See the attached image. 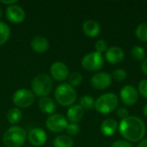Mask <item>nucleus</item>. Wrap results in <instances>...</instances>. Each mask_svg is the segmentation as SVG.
I'll return each instance as SVG.
<instances>
[{
  "label": "nucleus",
  "mask_w": 147,
  "mask_h": 147,
  "mask_svg": "<svg viewBox=\"0 0 147 147\" xmlns=\"http://www.w3.org/2000/svg\"><path fill=\"white\" fill-rule=\"evenodd\" d=\"M120 134L128 142H139L146 135V127L145 122L138 116L127 115L119 123Z\"/></svg>",
  "instance_id": "obj_1"
},
{
  "label": "nucleus",
  "mask_w": 147,
  "mask_h": 147,
  "mask_svg": "<svg viewBox=\"0 0 147 147\" xmlns=\"http://www.w3.org/2000/svg\"><path fill=\"white\" fill-rule=\"evenodd\" d=\"M56 102L64 107H71L77 100V92L74 88L68 83L59 84L54 92Z\"/></svg>",
  "instance_id": "obj_2"
},
{
  "label": "nucleus",
  "mask_w": 147,
  "mask_h": 147,
  "mask_svg": "<svg viewBox=\"0 0 147 147\" xmlns=\"http://www.w3.org/2000/svg\"><path fill=\"white\" fill-rule=\"evenodd\" d=\"M53 87V81L52 78L46 73H40L36 75L31 84L32 92L34 96L44 97L47 96Z\"/></svg>",
  "instance_id": "obj_3"
},
{
  "label": "nucleus",
  "mask_w": 147,
  "mask_h": 147,
  "mask_svg": "<svg viewBox=\"0 0 147 147\" xmlns=\"http://www.w3.org/2000/svg\"><path fill=\"white\" fill-rule=\"evenodd\" d=\"M27 140V133L20 126L10 127L3 136V142L7 147H22Z\"/></svg>",
  "instance_id": "obj_4"
},
{
  "label": "nucleus",
  "mask_w": 147,
  "mask_h": 147,
  "mask_svg": "<svg viewBox=\"0 0 147 147\" xmlns=\"http://www.w3.org/2000/svg\"><path fill=\"white\" fill-rule=\"evenodd\" d=\"M119 98L114 93H106L100 96L95 101V109L102 115L112 113L118 107Z\"/></svg>",
  "instance_id": "obj_5"
},
{
  "label": "nucleus",
  "mask_w": 147,
  "mask_h": 147,
  "mask_svg": "<svg viewBox=\"0 0 147 147\" xmlns=\"http://www.w3.org/2000/svg\"><path fill=\"white\" fill-rule=\"evenodd\" d=\"M82 66L89 71H97L102 68L104 65V59L102 55L97 52H91L87 53L82 59Z\"/></svg>",
  "instance_id": "obj_6"
},
{
  "label": "nucleus",
  "mask_w": 147,
  "mask_h": 147,
  "mask_svg": "<svg viewBox=\"0 0 147 147\" xmlns=\"http://www.w3.org/2000/svg\"><path fill=\"white\" fill-rule=\"evenodd\" d=\"M12 101L16 107L26 109L30 107L34 103V95L30 90L19 89L13 94Z\"/></svg>",
  "instance_id": "obj_7"
},
{
  "label": "nucleus",
  "mask_w": 147,
  "mask_h": 147,
  "mask_svg": "<svg viewBox=\"0 0 147 147\" xmlns=\"http://www.w3.org/2000/svg\"><path fill=\"white\" fill-rule=\"evenodd\" d=\"M67 119L61 114H53L46 121L47 128L53 133H60L66 129Z\"/></svg>",
  "instance_id": "obj_8"
},
{
  "label": "nucleus",
  "mask_w": 147,
  "mask_h": 147,
  "mask_svg": "<svg viewBox=\"0 0 147 147\" xmlns=\"http://www.w3.org/2000/svg\"><path fill=\"white\" fill-rule=\"evenodd\" d=\"M112 75L108 72H97L90 78V84L96 90H105L112 84Z\"/></svg>",
  "instance_id": "obj_9"
},
{
  "label": "nucleus",
  "mask_w": 147,
  "mask_h": 147,
  "mask_svg": "<svg viewBox=\"0 0 147 147\" xmlns=\"http://www.w3.org/2000/svg\"><path fill=\"white\" fill-rule=\"evenodd\" d=\"M120 97L121 102L127 106L134 105L139 99V92L133 85H126L122 87L120 91Z\"/></svg>",
  "instance_id": "obj_10"
},
{
  "label": "nucleus",
  "mask_w": 147,
  "mask_h": 147,
  "mask_svg": "<svg viewBox=\"0 0 147 147\" xmlns=\"http://www.w3.org/2000/svg\"><path fill=\"white\" fill-rule=\"evenodd\" d=\"M5 16L10 22L18 24L24 21L26 14L22 7L17 4H13L7 6L5 10Z\"/></svg>",
  "instance_id": "obj_11"
},
{
  "label": "nucleus",
  "mask_w": 147,
  "mask_h": 147,
  "mask_svg": "<svg viewBox=\"0 0 147 147\" xmlns=\"http://www.w3.org/2000/svg\"><path fill=\"white\" fill-rule=\"evenodd\" d=\"M50 73L54 80L58 82H62L68 78L69 68L65 63L61 61H56L52 64L50 67Z\"/></svg>",
  "instance_id": "obj_12"
},
{
  "label": "nucleus",
  "mask_w": 147,
  "mask_h": 147,
  "mask_svg": "<svg viewBox=\"0 0 147 147\" xmlns=\"http://www.w3.org/2000/svg\"><path fill=\"white\" fill-rule=\"evenodd\" d=\"M47 137L46 132L40 127L33 128L28 135V140L29 143L34 146H42L47 142Z\"/></svg>",
  "instance_id": "obj_13"
},
{
  "label": "nucleus",
  "mask_w": 147,
  "mask_h": 147,
  "mask_svg": "<svg viewBox=\"0 0 147 147\" xmlns=\"http://www.w3.org/2000/svg\"><path fill=\"white\" fill-rule=\"evenodd\" d=\"M124 51L116 46L110 47L105 52V59L110 64H119L124 59Z\"/></svg>",
  "instance_id": "obj_14"
},
{
  "label": "nucleus",
  "mask_w": 147,
  "mask_h": 147,
  "mask_svg": "<svg viewBox=\"0 0 147 147\" xmlns=\"http://www.w3.org/2000/svg\"><path fill=\"white\" fill-rule=\"evenodd\" d=\"M30 46H31V48L38 53H43L47 52L50 47L49 40L46 37L40 36V35L34 37L31 40Z\"/></svg>",
  "instance_id": "obj_15"
},
{
  "label": "nucleus",
  "mask_w": 147,
  "mask_h": 147,
  "mask_svg": "<svg viewBox=\"0 0 147 147\" xmlns=\"http://www.w3.org/2000/svg\"><path fill=\"white\" fill-rule=\"evenodd\" d=\"M83 31L86 36L94 38V37H96L100 34L101 27H100V24L96 21L89 19V20H86L83 23Z\"/></svg>",
  "instance_id": "obj_16"
},
{
  "label": "nucleus",
  "mask_w": 147,
  "mask_h": 147,
  "mask_svg": "<svg viewBox=\"0 0 147 147\" xmlns=\"http://www.w3.org/2000/svg\"><path fill=\"white\" fill-rule=\"evenodd\" d=\"M84 115V110L79 104L71 105L66 112L67 119L71 121V123L78 124L79 121H81Z\"/></svg>",
  "instance_id": "obj_17"
},
{
  "label": "nucleus",
  "mask_w": 147,
  "mask_h": 147,
  "mask_svg": "<svg viewBox=\"0 0 147 147\" xmlns=\"http://www.w3.org/2000/svg\"><path fill=\"white\" fill-rule=\"evenodd\" d=\"M118 127H119L118 122L115 119L109 118V119L104 120L102 122L101 127H100V130L103 135L111 136L116 133V131L118 130Z\"/></svg>",
  "instance_id": "obj_18"
},
{
  "label": "nucleus",
  "mask_w": 147,
  "mask_h": 147,
  "mask_svg": "<svg viewBox=\"0 0 147 147\" xmlns=\"http://www.w3.org/2000/svg\"><path fill=\"white\" fill-rule=\"evenodd\" d=\"M38 105H39L40 111L47 115H53L56 110L55 102L48 96L40 97L39 100Z\"/></svg>",
  "instance_id": "obj_19"
},
{
  "label": "nucleus",
  "mask_w": 147,
  "mask_h": 147,
  "mask_svg": "<svg viewBox=\"0 0 147 147\" xmlns=\"http://www.w3.org/2000/svg\"><path fill=\"white\" fill-rule=\"evenodd\" d=\"M53 147H73L74 141L71 136L67 134H62L57 136L53 142Z\"/></svg>",
  "instance_id": "obj_20"
},
{
  "label": "nucleus",
  "mask_w": 147,
  "mask_h": 147,
  "mask_svg": "<svg viewBox=\"0 0 147 147\" xmlns=\"http://www.w3.org/2000/svg\"><path fill=\"white\" fill-rule=\"evenodd\" d=\"M22 118V113L18 108H12L7 113V121L9 124L16 126L19 123Z\"/></svg>",
  "instance_id": "obj_21"
},
{
  "label": "nucleus",
  "mask_w": 147,
  "mask_h": 147,
  "mask_svg": "<svg viewBox=\"0 0 147 147\" xmlns=\"http://www.w3.org/2000/svg\"><path fill=\"white\" fill-rule=\"evenodd\" d=\"M10 36V28L3 22L0 21V46L5 44Z\"/></svg>",
  "instance_id": "obj_22"
},
{
  "label": "nucleus",
  "mask_w": 147,
  "mask_h": 147,
  "mask_svg": "<svg viewBox=\"0 0 147 147\" xmlns=\"http://www.w3.org/2000/svg\"><path fill=\"white\" fill-rule=\"evenodd\" d=\"M84 110H90L95 108V100L90 95H84L80 98V104H79Z\"/></svg>",
  "instance_id": "obj_23"
},
{
  "label": "nucleus",
  "mask_w": 147,
  "mask_h": 147,
  "mask_svg": "<svg viewBox=\"0 0 147 147\" xmlns=\"http://www.w3.org/2000/svg\"><path fill=\"white\" fill-rule=\"evenodd\" d=\"M135 34L139 40L141 41L146 42L147 41V22H142L138 25L135 30Z\"/></svg>",
  "instance_id": "obj_24"
},
{
  "label": "nucleus",
  "mask_w": 147,
  "mask_h": 147,
  "mask_svg": "<svg viewBox=\"0 0 147 147\" xmlns=\"http://www.w3.org/2000/svg\"><path fill=\"white\" fill-rule=\"evenodd\" d=\"M83 76L78 71H74L71 74H69L68 77V84L71 85L72 87L79 86L83 82Z\"/></svg>",
  "instance_id": "obj_25"
},
{
  "label": "nucleus",
  "mask_w": 147,
  "mask_h": 147,
  "mask_svg": "<svg viewBox=\"0 0 147 147\" xmlns=\"http://www.w3.org/2000/svg\"><path fill=\"white\" fill-rule=\"evenodd\" d=\"M131 54L136 60L143 61L146 57V51L140 46H134L131 50Z\"/></svg>",
  "instance_id": "obj_26"
},
{
  "label": "nucleus",
  "mask_w": 147,
  "mask_h": 147,
  "mask_svg": "<svg viewBox=\"0 0 147 147\" xmlns=\"http://www.w3.org/2000/svg\"><path fill=\"white\" fill-rule=\"evenodd\" d=\"M127 71L123 69H116L112 73V78H115L118 82L125 81L127 78Z\"/></svg>",
  "instance_id": "obj_27"
},
{
  "label": "nucleus",
  "mask_w": 147,
  "mask_h": 147,
  "mask_svg": "<svg viewBox=\"0 0 147 147\" xmlns=\"http://www.w3.org/2000/svg\"><path fill=\"white\" fill-rule=\"evenodd\" d=\"M65 131L69 136H76L80 133V127L76 123H68Z\"/></svg>",
  "instance_id": "obj_28"
},
{
  "label": "nucleus",
  "mask_w": 147,
  "mask_h": 147,
  "mask_svg": "<svg viewBox=\"0 0 147 147\" xmlns=\"http://www.w3.org/2000/svg\"><path fill=\"white\" fill-rule=\"evenodd\" d=\"M95 48H96V52H97V53L102 54V53L107 51V49H108V43L103 39L97 40L96 41V43H95Z\"/></svg>",
  "instance_id": "obj_29"
},
{
  "label": "nucleus",
  "mask_w": 147,
  "mask_h": 147,
  "mask_svg": "<svg viewBox=\"0 0 147 147\" xmlns=\"http://www.w3.org/2000/svg\"><path fill=\"white\" fill-rule=\"evenodd\" d=\"M138 90L139 92L147 99V79H143L140 82Z\"/></svg>",
  "instance_id": "obj_30"
},
{
  "label": "nucleus",
  "mask_w": 147,
  "mask_h": 147,
  "mask_svg": "<svg viewBox=\"0 0 147 147\" xmlns=\"http://www.w3.org/2000/svg\"><path fill=\"white\" fill-rule=\"evenodd\" d=\"M127 115H128V111H127V109L125 107H120L116 110V115L121 120L126 118L127 116Z\"/></svg>",
  "instance_id": "obj_31"
},
{
  "label": "nucleus",
  "mask_w": 147,
  "mask_h": 147,
  "mask_svg": "<svg viewBox=\"0 0 147 147\" xmlns=\"http://www.w3.org/2000/svg\"><path fill=\"white\" fill-rule=\"evenodd\" d=\"M110 147H134L133 145L127 140H117L114 142Z\"/></svg>",
  "instance_id": "obj_32"
},
{
  "label": "nucleus",
  "mask_w": 147,
  "mask_h": 147,
  "mask_svg": "<svg viewBox=\"0 0 147 147\" xmlns=\"http://www.w3.org/2000/svg\"><path fill=\"white\" fill-rule=\"evenodd\" d=\"M141 70L146 75H147V59H144L142 61V63H141Z\"/></svg>",
  "instance_id": "obj_33"
},
{
  "label": "nucleus",
  "mask_w": 147,
  "mask_h": 147,
  "mask_svg": "<svg viewBox=\"0 0 147 147\" xmlns=\"http://www.w3.org/2000/svg\"><path fill=\"white\" fill-rule=\"evenodd\" d=\"M0 2H1L2 3H3V4H6L7 6L13 5V4H16V3H17L16 0H9V1H7V0H1Z\"/></svg>",
  "instance_id": "obj_34"
},
{
  "label": "nucleus",
  "mask_w": 147,
  "mask_h": 147,
  "mask_svg": "<svg viewBox=\"0 0 147 147\" xmlns=\"http://www.w3.org/2000/svg\"><path fill=\"white\" fill-rule=\"evenodd\" d=\"M137 147H147V138L143 139V140L139 143V145L137 146Z\"/></svg>",
  "instance_id": "obj_35"
},
{
  "label": "nucleus",
  "mask_w": 147,
  "mask_h": 147,
  "mask_svg": "<svg viewBox=\"0 0 147 147\" xmlns=\"http://www.w3.org/2000/svg\"><path fill=\"white\" fill-rule=\"evenodd\" d=\"M143 113H144V115L147 117V103L144 106V108H143Z\"/></svg>",
  "instance_id": "obj_36"
},
{
  "label": "nucleus",
  "mask_w": 147,
  "mask_h": 147,
  "mask_svg": "<svg viewBox=\"0 0 147 147\" xmlns=\"http://www.w3.org/2000/svg\"><path fill=\"white\" fill-rule=\"evenodd\" d=\"M3 16V10H2V9L0 8V18Z\"/></svg>",
  "instance_id": "obj_37"
}]
</instances>
